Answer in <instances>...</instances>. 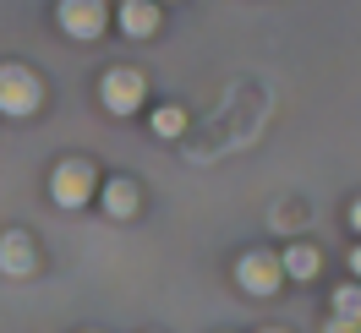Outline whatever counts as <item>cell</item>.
<instances>
[{"label": "cell", "mask_w": 361, "mask_h": 333, "mask_svg": "<svg viewBox=\"0 0 361 333\" xmlns=\"http://www.w3.org/2000/svg\"><path fill=\"white\" fill-rule=\"evenodd\" d=\"M279 279H285V268H279L274 251H247L235 263V284L247 289V295H257V301H269L274 289H279Z\"/></svg>", "instance_id": "5b68a950"}, {"label": "cell", "mask_w": 361, "mask_h": 333, "mask_svg": "<svg viewBox=\"0 0 361 333\" xmlns=\"http://www.w3.org/2000/svg\"><path fill=\"white\" fill-rule=\"evenodd\" d=\"M142 99H148V77L142 71H132V66H110L104 77H99V104L110 115H126L132 110H142Z\"/></svg>", "instance_id": "3957f363"}, {"label": "cell", "mask_w": 361, "mask_h": 333, "mask_svg": "<svg viewBox=\"0 0 361 333\" xmlns=\"http://www.w3.org/2000/svg\"><path fill=\"white\" fill-rule=\"evenodd\" d=\"M137 186L126 175H115L110 186H104V213H110V219H137Z\"/></svg>", "instance_id": "ba28073f"}, {"label": "cell", "mask_w": 361, "mask_h": 333, "mask_svg": "<svg viewBox=\"0 0 361 333\" xmlns=\"http://www.w3.org/2000/svg\"><path fill=\"white\" fill-rule=\"evenodd\" d=\"M350 273H356V279H361V246H356V251H350Z\"/></svg>", "instance_id": "4fadbf2b"}, {"label": "cell", "mask_w": 361, "mask_h": 333, "mask_svg": "<svg viewBox=\"0 0 361 333\" xmlns=\"http://www.w3.org/2000/svg\"><path fill=\"white\" fill-rule=\"evenodd\" d=\"M44 104V82H39V71L27 66H0V115H11V120H23Z\"/></svg>", "instance_id": "7a4b0ae2"}, {"label": "cell", "mask_w": 361, "mask_h": 333, "mask_svg": "<svg viewBox=\"0 0 361 333\" xmlns=\"http://www.w3.org/2000/svg\"><path fill=\"white\" fill-rule=\"evenodd\" d=\"M55 23H61L66 39L93 44V39L110 27V6H104V0H61V6H55Z\"/></svg>", "instance_id": "277c9868"}, {"label": "cell", "mask_w": 361, "mask_h": 333, "mask_svg": "<svg viewBox=\"0 0 361 333\" xmlns=\"http://www.w3.org/2000/svg\"><path fill=\"white\" fill-rule=\"evenodd\" d=\"M269 333H285V328H269Z\"/></svg>", "instance_id": "9a60e30c"}, {"label": "cell", "mask_w": 361, "mask_h": 333, "mask_svg": "<svg viewBox=\"0 0 361 333\" xmlns=\"http://www.w3.org/2000/svg\"><path fill=\"white\" fill-rule=\"evenodd\" d=\"M154 6H159V0H154Z\"/></svg>", "instance_id": "2e32d148"}, {"label": "cell", "mask_w": 361, "mask_h": 333, "mask_svg": "<svg viewBox=\"0 0 361 333\" xmlns=\"http://www.w3.org/2000/svg\"><path fill=\"white\" fill-rule=\"evenodd\" d=\"M323 333H361V322H345V317H329V328Z\"/></svg>", "instance_id": "7c38bea8"}, {"label": "cell", "mask_w": 361, "mask_h": 333, "mask_svg": "<svg viewBox=\"0 0 361 333\" xmlns=\"http://www.w3.org/2000/svg\"><path fill=\"white\" fill-rule=\"evenodd\" d=\"M180 132H186V110H180V104H159V110H154V137L176 142Z\"/></svg>", "instance_id": "30bf717a"}, {"label": "cell", "mask_w": 361, "mask_h": 333, "mask_svg": "<svg viewBox=\"0 0 361 333\" xmlns=\"http://www.w3.org/2000/svg\"><path fill=\"white\" fill-rule=\"evenodd\" d=\"M334 317L361 322V284H339V289H334Z\"/></svg>", "instance_id": "8fae6325"}, {"label": "cell", "mask_w": 361, "mask_h": 333, "mask_svg": "<svg viewBox=\"0 0 361 333\" xmlns=\"http://www.w3.org/2000/svg\"><path fill=\"white\" fill-rule=\"evenodd\" d=\"M279 268H285V279H301V284H307V279H317V268H323V257H317L312 246H301V241H295L290 251L279 257Z\"/></svg>", "instance_id": "9c48e42d"}, {"label": "cell", "mask_w": 361, "mask_h": 333, "mask_svg": "<svg viewBox=\"0 0 361 333\" xmlns=\"http://www.w3.org/2000/svg\"><path fill=\"white\" fill-rule=\"evenodd\" d=\"M350 224H356V235H361V202H356V208H350Z\"/></svg>", "instance_id": "5bb4252c"}, {"label": "cell", "mask_w": 361, "mask_h": 333, "mask_svg": "<svg viewBox=\"0 0 361 333\" xmlns=\"http://www.w3.org/2000/svg\"><path fill=\"white\" fill-rule=\"evenodd\" d=\"M0 273H6V279L39 273V246H33L27 230H6V235H0Z\"/></svg>", "instance_id": "8992f818"}, {"label": "cell", "mask_w": 361, "mask_h": 333, "mask_svg": "<svg viewBox=\"0 0 361 333\" xmlns=\"http://www.w3.org/2000/svg\"><path fill=\"white\" fill-rule=\"evenodd\" d=\"M93 191H99L93 158H61V164L49 170V202H55V208L77 213V208H88V202H93Z\"/></svg>", "instance_id": "6da1fadb"}, {"label": "cell", "mask_w": 361, "mask_h": 333, "mask_svg": "<svg viewBox=\"0 0 361 333\" xmlns=\"http://www.w3.org/2000/svg\"><path fill=\"white\" fill-rule=\"evenodd\" d=\"M115 23H121L126 39H154V33H159V6H154V0H121Z\"/></svg>", "instance_id": "52a82bcc"}]
</instances>
